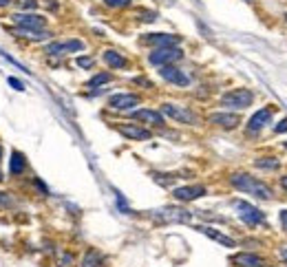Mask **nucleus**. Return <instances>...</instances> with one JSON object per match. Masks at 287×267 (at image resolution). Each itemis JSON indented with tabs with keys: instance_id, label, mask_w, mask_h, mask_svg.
I'll return each mask as SVG.
<instances>
[{
	"instance_id": "17",
	"label": "nucleus",
	"mask_w": 287,
	"mask_h": 267,
	"mask_svg": "<svg viewBox=\"0 0 287 267\" xmlns=\"http://www.w3.org/2000/svg\"><path fill=\"white\" fill-rule=\"evenodd\" d=\"M201 234H206V236H210L212 241H217L219 245H223V247H236V241L234 238H230V236H225L223 232H219V230H214V227H210V225H199L197 227Z\"/></svg>"
},
{
	"instance_id": "7",
	"label": "nucleus",
	"mask_w": 287,
	"mask_h": 267,
	"mask_svg": "<svg viewBox=\"0 0 287 267\" xmlns=\"http://www.w3.org/2000/svg\"><path fill=\"white\" fill-rule=\"evenodd\" d=\"M272 117H274V106H265V108H261L258 113L252 115L250 124H247V132H250V135H256V132H261L265 126H267L269 121H272Z\"/></svg>"
},
{
	"instance_id": "29",
	"label": "nucleus",
	"mask_w": 287,
	"mask_h": 267,
	"mask_svg": "<svg viewBox=\"0 0 287 267\" xmlns=\"http://www.w3.org/2000/svg\"><path fill=\"white\" fill-rule=\"evenodd\" d=\"M274 132H276V135H283V132H287V117L274 126Z\"/></svg>"
},
{
	"instance_id": "24",
	"label": "nucleus",
	"mask_w": 287,
	"mask_h": 267,
	"mask_svg": "<svg viewBox=\"0 0 287 267\" xmlns=\"http://www.w3.org/2000/svg\"><path fill=\"white\" fill-rule=\"evenodd\" d=\"M113 80V75L110 73H97V75H93L91 80H88V86H102V84H106V82Z\"/></svg>"
},
{
	"instance_id": "15",
	"label": "nucleus",
	"mask_w": 287,
	"mask_h": 267,
	"mask_svg": "<svg viewBox=\"0 0 287 267\" xmlns=\"http://www.w3.org/2000/svg\"><path fill=\"white\" fill-rule=\"evenodd\" d=\"M206 194V188L203 186H184V188H175L173 197L177 201H195V199L203 197Z\"/></svg>"
},
{
	"instance_id": "11",
	"label": "nucleus",
	"mask_w": 287,
	"mask_h": 267,
	"mask_svg": "<svg viewBox=\"0 0 287 267\" xmlns=\"http://www.w3.org/2000/svg\"><path fill=\"white\" fill-rule=\"evenodd\" d=\"M137 104H139V97L132 95V93H117L108 99V106L113 110H130Z\"/></svg>"
},
{
	"instance_id": "13",
	"label": "nucleus",
	"mask_w": 287,
	"mask_h": 267,
	"mask_svg": "<svg viewBox=\"0 0 287 267\" xmlns=\"http://www.w3.org/2000/svg\"><path fill=\"white\" fill-rule=\"evenodd\" d=\"M181 38L175 36V33H148L146 38H144V42L153 44V47H177L179 44Z\"/></svg>"
},
{
	"instance_id": "3",
	"label": "nucleus",
	"mask_w": 287,
	"mask_h": 267,
	"mask_svg": "<svg viewBox=\"0 0 287 267\" xmlns=\"http://www.w3.org/2000/svg\"><path fill=\"white\" fill-rule=\"evenodd\" d=\"M151 216L159 223H190L192 214L184 208H175V205H166V208L153 210Z\"/></svg>"
},
{
	"instance_id": "19",
	"label": "nucleus",
	"mask_w": 287,
	"mask_h": 267,
	"mask_svg": "<svg viewBox=\"0 0 287 267\" xmlns=\"http://www.w3.org/2000/svg\"><path fill=\"white\" fill-rule=\"evenodd\" d=\"M234 263L239 267H265V258H261L258 254H236L234 256Z\"/></svg>"
},
{
	"instance_id": "22",
	"label": "nucleus",
	"mask_w": 287,
	"mask_h": 267,
	"mask_svg": "<svg viewBox=\"0 0 287 267\" xmlns=\"http://www.w3.org/2000/svg\"><path fill=\"white\" fill-rule=\"evenodd\" d=\"M80 267H102V256H99V252L88 249V252L84 254V258H82Z\"/></svg>"
},
{
	"instance_id": "14",
	"label": "nucleus",
	"mask_w": 287,
	"mask_h": 267,
	"mask_svg": "<svg viewBox=\"0 0 287 267\" xmlns=\"http://www.w3.org/2000/svg\"><path fill=\"white\" fill-rule=\"evenodd\" d=\"M117 130L126 139H132V142H146V139H151V130L141 128V126H135V124H119Z\"/></svg>"
},
{
	"instance_id": "38",
	"label": "nucleus",
	"mask_w": 287,
	"mask_h": 267,
	"mask_svg": "<svg viewBox=\"0 0 287 267\" xmlns=\"http://www.w3.org/2000/svg\"><path fill=\"white\" fill-rule=\"evenodd\" d=\"M245 3H254V0H245Z\"/></svg>"
},
{
	"instance_id": "16",
	"label": "nucleus",
	"mask_w": 287,
	"mask_h": 267,
	"mask_svg": "<svg viewBox=\"0 0 287 267\" xmlns=\"http://www.w3.org/2000/svg\"><path fill=\"white\" fill-rule=\"evenodd\" d=\"M132 119L151 124V126H164V113H157V110H151V108L132 110Z\"/></svg>"
},
{
	"instance_id": "5",
	"label": "nucleus",
	"mask_w": 287,
	"mask_h": 267,
	"mask_svg": "<svg viewBox=\"0 0 287 267\" xmlns=\"http://www.w3.org/2000/svg\"><path fill=\"white\" fill-rule=\"evenodd\" d=\"M184 58V51L179 47H159L148 55V62L155 66H166V64H173L177 60Z\"/></svg>"
},
{
	"instance_id": "18",
	"label": "nucleus",
	"mask_w": 287,
	"mask_h": 267,
	"mask_svg": "<svg viewBox=\"0 0 287 267\" xmlns=\"http://www.w3.org/2000/svg\"><path fill=\"white\" fill-rule=\"evenodd\" d=\"M9 33H14V36L18 38H27V40H49L51 38V33L44 31V29H27V27H16V29H9Z\"/></svg>"
},
{
	"instance_id": "26",
	"label": "nucleus",
	"mask_w": 287,
	"mask_h": 267,
	"mask_svg": "<svg viewBox=\"0 0 287 267\" xmlns=\"http://www.w3.org/2000/svg\"><path fill=\"white\" fill-rule=\"evenodd\" d=\"M93 64H95V60H93V58H86V55L77 58V66H80V69H91Z\"/></svg>"
},
{
	"instance_id": "12",
	"label": "nucleus",
	"mask_w": 287,
	"mask_h": 267,
	"mask_svg": "<svg viewBox=\"0 0 287 267\" xmlns=\"http://www.w3.org/2000/svg\"><path fill=\"white\" fill-rule=\"evenodd\" d=\"M208 119H210V124L219 126V128H225V130H232L241 124V117L236 113H212Z\"/></svg>"
},
{
	"instance_id": "31",
	"label": "nucleus",
	"mask_w": 287,
	"mask_h": 267,
	"mask_svg": "<svg viewBox=\"0 0 287 267\" xmlns=\"http://www.w3.org/2000/svg\"><path fill=\"white\" fill-rule=\"evenodd\" d=\"M280 225H283V230L287 232V210H280Z\"/></svg>"
},
{
	"instance_id": "28",
	"label": "nucleus",
	"mask_w": 287,
	"mask_h": 267,
	"mask_svg": "<svg viewBox=\"0 0 287 267\" xmlns=\"http://www.w3.org/2000/svg\"><path fill=\"white\" fill-rule=\"evenodd\" d=\"M7 82H9V84L16 88V91H25V84H22V82L18 80V77H7Z\"/></svg>"
},
{
	"instance_id": "35",
	"label": "nucleus",
	"mask_w": 287,
	"mask_h": 267,
	"mask_svg": "<svg viewBox=\"0 0 287 267\" xmlns=\"http://www.w3.org/2000/svg\"><path fill=\"white\" fill-rule=\"evenodd\" d=\"M9 3H11V0H0V7H7Z\"/></svg>"
},
{
	"instance_id": "37",
	"label": "nucleus",
	"mask_w": 287,
	"mask_h": 267,
	"mask_svg": "<svg viewBox=\"0 0 287 267\" xmlns=\"http://www.w3.org/2000/svg\"><path fill=\"white\" fill-rule=\"evenodd\" d=\"M0 181H3V172H0Z\"/></svg>"
},
{
	"instance_id": "4",
	"label": "nucleus",
	"mask_w": 287,
	"mask_h": 267,
	"mask_svg": "<svg viewBox=\"0 0 287 267\" xmlns=\"http://www.w3.org/2000/svg\"><path fill=\"white\" fill-rule=\"evenodd\" d=\"M232 205H234L236 214H239V219L245 225L256 227V225H263L265 223V214L256 208V205H252V203H247V201H239V199H236V201H232Z\"/></svg>"
},
{
	"instance_id": "27",
	"label": "nucleus",
	"mask_w": 287,
	"mask_h": 267,
	"mask_svg": "<svg viewBox=\"0 0 287 267\" xmlns=\"http://www.w3.org/2000/svg\"><path fill=\"white\" fill-rule=\"evenodd\" d=\"M20 9H36L38 7V0H18Z\"/></svg>"
},
{
	"instance_id": "39",
	"label": "nucleus",
	"mask_w": 287,
	"mask_h": 267,
	"mask_svg": "<svg viewBox=\"0 0 287 267\" xmlns=\"http://www.w3.org/2000/svg\"><path fill=\"white\" fill-rule=\"evenodd\" d=\"M285 148H287V142H285Z\"/></svg>"
},
{
	"instance_id": "2",
	"label": "nucleus",
	"mask_w": 287,
	"mask_h": 267,
	"mask_svg": "<svg viewBox=\"0 0 287 267\" xmlns=\"http://www.w3.org/2000/svg\"><path fill=\"white\" fill-rule=\"evenodd\" d=\"M252 102H254V93L250 88H234V91H228L221 97V106L232 108V110H243V108L252 106Z\"/></svg>"
},
{
	"instance_id": "33",
	"label": "nucleus",
	"mask_w": 287,
	"mask_h": 267,
	"mask_svg": "<svg viewBox=\"0 0 287 267\" xmlns=\"http://www.w3.org/2000/svg\"><path fill=\"white\" fill-rule=\"evenodd\" d=\"M278 256H280V258H283L285 263H287V247H280V249H278Z\"/></svg>"
},
{
	"instance_id": "36",
	"label": "nucleus",
	"mask_w": 287,
	"mask_h": 267,
	"mask_svg": "<svg viewBox=\"0 0 287 267\" xmlns=\"http://www.w3.org/2000/svg\"><path fill=\"white\" fill-rule=\"evenodd\" d=\"M0 159H3V146H0Z\"/></svg>"
},
{
	"instance_id": "23",
	"label": "nucleus",
	"mask_w": 287,
	"mask_h": 267,
	"mask_svg": "<svg viewBox=\"0 0 287 267\" xmlns=\"http://www.w3.org/2000/svg\"><path fill=\"white\" fill-rule=\"evenodd\" d=\"M254 166L256 168H265V170H276L280 166V161L276 157H261V159H254Z\"/></svg>"
},
{
	"instance_id": "25",
	"label": "nucleus",
	"mask_w": 287,
	"mask_h": 267,
	"mask_svg": "<svg viewBox=\"0 0 287 267\" xmlns=\"http://www.w3.org/2000/svg\"><path fill=\"white\" fill-rule=\"evenodd\" d=\"M106 7H113V9H121V7H128L130 0H104Z\"/></svg>"
},
{
	"instance_id": "40",
	"label": "nucleus",
	"mask_w": 287,
	"mask_h": 267,
	"mask_svg": "<svg viewBox=\"0 0 287 267\" xmlns=\"http://www.w3.org/2000/svg\"><path fill=\"white\" fill-rule=\"evenodd\" d=\"M285 20H287V16H285Z\"/></svg>"
},
{
	"instance_id": "32",
	"label": "nucleus",
	"mask_w": 287,
	"mask_h": 267,
	"mask_svg": "<svg viewBox=\"0 0 287 267\" xmlns=\"http://www.w3.org/2000/svg\"><path fill=\"white\" fill-rule=\"evenodd\" d=\"M0 205H11V199L5 197V192H0Z\"/></svg>"
},
{
	"instance_id": "34",
	"label": "nucleus",
	"mask_w": 287,
	"mask_h": 267,
	"mask_svg": "<svg viewBox=\"0 0 287 267\" xmlns=\"http://www.w3.org/2000/svg\"><path fill=\"white\" fill-rule=\"evenodd\" d=\"M280 188H283V190L287 192V175H285V177H280Z\"/></svg>"
},
{
	"instance_id": "6",
	"label": "nucleus",
	"mask_w": 287,
	"mask_h": 267,
	"mask_svg": "<svg viewBox=\"0 0 287 267\" xmlns=\"http://www.w3.org/2000/svg\"><path fill=\"white\" fill-rule=\"evenodd\" d=\"M162 113L166 115V117L179 121V124H197L195 113H192V110H188L186 106H177V104H164Z\"/></svg>"
},
{
	"instance_id": "10",
	"label": "nucleus",
	"mask_w": 287,
	"mask_h": 267,
	"mask_svg": "<svg viewBox=\"0 0 287 267\" xmlns=\"http://www.w3.org/2000/svg\"><path fill=\"white\" fill-rule=\"evenodd\" d=\"M11 20L18 27H27V29H42V27L47 25V18L38 16V14H14Z\"/></svg>"
},
{
	"instance_id": "21",
	"label": "nucleus",
	"mask_w": 287,
	"mask_h": 267,
	"mask_svg": "<svg viewBox=\"0 0 287 267\" xmlns=\"http://www.w3.org/2000/svg\"><path fill=\"white\" fill-rule=\"evenodd\" d=\"M9 172H11V175H22V172H25V157H22L18 150H14V153H11Z\"/></svg>"
},
{
	"instance_id": "20",
	"label": "nucleus",
	"mask_w": 287,
	"mask_h": 267,
	"mask_svg": "<svg viewBox=\"0 0 287 267\" xmlns=\"http://www.w3.org/2000/svg\"><path fill=\"white\" fill-rule=\"evenodd\" d=\"M104 62H106L110 69H124L126 64V58L121 55L119 51H115V49H108V51H104Z\"/></svg>"
},
{
	"instance_id": "8",
	"label": "nucleus",
	"mask_w": 287,
	"mask_h": 267,
	"mask_svg": "<svg viewBox=\"0 0 287 267\" xmlns=\"http://www.w3.org/2000/svg\"><path fill=\"white\" fill-rule=\"evenodd\" d=\"M159 75H162L166 82L175 84V86H190V75L184 73V71L177 69V66H173V64L162 66V69H159Z\"/></svg>"
},
{
	"instance_id": "30",
	"label": "nucleus",
	"mask_w": 287,
	"mask_h": 267,
	"mask_svg": "<svg viewBox=\"0 0 287 267\" xmlns=\"http://www.w3.org/2000/svg\"><path fill=\"white\" fill-rule=\"evenodd\" d=\"M60 263H62V267H73V256H71V254H62Z\"/></svg>"
},
{
	"instance_id": "1",
	"label": "nucleus",
	"mask_w": 287,
	"mask_h": 267,
	"mask_svg": "<svg viewBox=\"0 0 287 267\" xmlns=\"http://www.w3.org/2000/svg\"><path fill=\"white\" fill-rule=\"evenodd\" d=\"M230 183L236 188V190L252 194V197H256V199H263V201H269V199H272L269 186H265L261 179L247 175V172H234V175H230Z\"/></svg>"
},
{
	"instance_id": "9",
	"label": "nucleus",
	"mask_w": 287,
	"mask_h": 267,
	"mask_svg": "<svg viewBox=\"0 0 287 267\" xmlns=\"http://www.w3.org/2000/svg\"><path fill=\"white\" fill-rule=\"evenodd\" d=\"M84 51V42L82 40H66V42H53L47 47L49 55H69V53H77Z\"/></svg>"
}]
</instances>
